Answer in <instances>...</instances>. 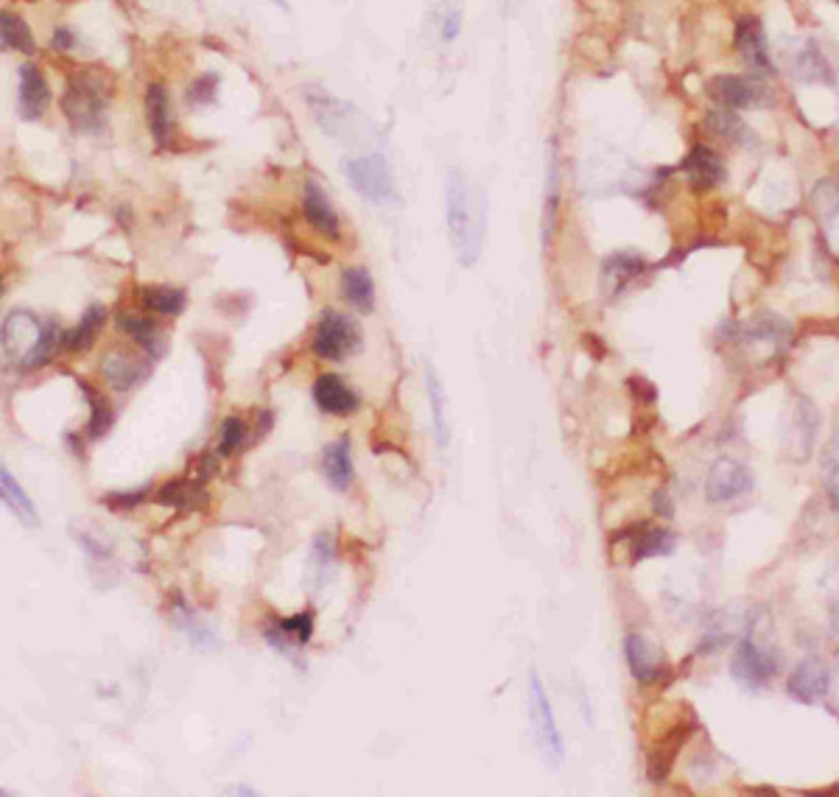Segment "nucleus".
Returning <instances> with one entry per match:
<instances>
[{"label":"nucleus","instance_id":"f257e3e1","mask_svg":"<svg viewBox=\"0 0 839 797\" xmlns=\"http://www.w3.org/2000/svg\"><path fill=\"white\" fill-rule=\"evenodd\" d=\"M448 235L462 266H473L482 255V224L473 207V196L465 177L451 171L448 177Z\"/></svg>","mask_w":839,"mask_h":797},{"label":"nucleus","instance_id":"f03ea898","mask_svg":"<svg viewBox=\"0 0 839 797\" xmlns=\"http://www.w3.org/2000/svg\"><path fill=\"white\" fill-rule=\"evenodd\" d=\"M107 104H110V90H107L104 79L96 76V73L73 76L68 82L65 96H62L65 118L73 124V129H82V132H96L101 121H104Z\"/></svg>","mask_w":839,"mask_h":797},{"label":"nucleus","instance_id":"7ed1b4c3","mask_svg":"<svg viewBox=\"0 0 839 797\" xmlns=\"http://www.w3.org/2000/svg\"><path fill=\"white\" fill-rule=\"evenodd\" d=\"M778 655L775 649L770 646L758 644L756 638V627H747V633L742 635V641L736 644L733 649V658H730V674L739 686L750 688H764L770 683L775 672H778Z\"/></svg>","mask_w":839,"mask_h":797},{"label":"nucleus","instance_id":"20e7f679","mask_svg":"<svg viewBox=\"0 0 839 797\" xmlns=\"http://www.w3.org/2000/svg\"><path fill=\"white\" fill-rule=\"evenodd\" d=\"M344 177L350 179L353 191L367 199V202H375V205H384L392 199V171H389V163H386L381 154H367V157H350L342 163Z\"/></svg>","mask_w":839,"mask_h":797},{"label":"nucleus","instance_id":"39448f33","mask_svg":"<svg viewBox=\"0 0 839 797\" xmlns=\"http://www.w3.org/2000/svg\"><path fill=\"white\" fill-rule=\"evenodd\" d=\"M529 714H532V728H535L543 758L551 761V764H560L565 758L563 736H560L557 719H554V711H551L549 694H546V688H543L537 674H532V680H529Z\"/></svg>","mask_w":839,"mask_h":797},{"label":"nucleus","instance_id":"423d86ee","mask_svg":"<svg viewBox=\"0 0 839 797\" xmlns=\"http://www.w3.org/2000/svg\"><path fill=\"white\" fill-rule=\"evenodd\" d=\"M358 347V330L356 325L347 317H342L339 311H322V317L314 330V342L311 350L314 356L325 358V361H342L350 350Z\"/></svg>","mask_w":839,"mask_h":797},{"label":"nucleus","instance_id":"0eeeda50","mask_svg":"<svg viewBox=\"0 0 839 797\" xmlns=\"http://www.w3.org/2000/svg\"><path fill=\"white\" fill-rule=\"evenodd\" d=\"M753 487V476L750 470L744 468L742 462L730 459V456H722L716 459L708 476H705V498L711 504H728V501H736L742 498L744 493H750Z\"/></svg>","mask_w":839,"mask_h":797},{"label":"nucleus","instance_id":"6e6552de","mask_svg":"<svg viewBox=\"0 0 839 797\" xmlns=\"http://www.w3.org/2000/svg\"><path fill=\"white\" fill-rule=\"evenodd\" d=\"M736 51L750 70L753 79H767L772 76L770 51H767V37L756 17H742L736 23Z\"/></svg>","mask_w":839,"mask_h":797},{"label":"nucleus","instance_id":"1a4fd4ad","mask_svg":"<svg viewBox=\"0 0 839 797\" xmlns=\"http://www.w3.org/2000/svg\"><path fill=\"white\" fill-rule=\"evenodd\" d=\"M828 688H831V672L820 658L800 660L786 683L789 697L803 705H817L820 700H826Z\"/></svg>","mask_w":839,"mask_h":797},{"label":"nucleus","instance_id":"9d476101","mask_svg":"<svg viewBox=\"0 0 839 797\" xmlns=\"http://www.w3.org/2000/svg\"><path fill=\"white\" fill-rule=\"evenodd\" d=\"M613 540H630V557L635 563L647 560V557H666L672 554L677 546V537L663 529V526H652V523H633L627 529H621L613 535Z\"/></svg>","mask_w":839,"mask_h":797},{"label":"nucleus","instance_id":"9b49d317","mask_svg":"<svg viewBox=\"0 0 839 797\" xmlns=\"http://www.w3.org/2000/svg\"><path fill=\"white\" fill-rule=\"evenodd\" d=\"M708 93H711V98H714L719 107L733 112L756 107L758 101H761V96H764V90H761L756 82H750V79H744V76H736V73H722V76H716L714 82H711V87H708Z\"/></svg>","mask_w":839,"mask_h":797},{"label":"nucleus","instance_id":"f8f14e48","mask_svg":"<svg viewBox=\"0 0 839 797\" xmlns=\"http://www.w3.org/2000/svg\"><path fill=\"white\" fill-rule=\"evenodd\" d=\"M680 171L686 174L688 185L697 191H711L722 179H725V163L722 157L711 149V146H694L691 152L683 157Z\"/></svg>","mask_w":839,"mask_h":797},{"label":"nucleus","instance_id":"ddd939ff","mask_svg":"<svg viewBox=\"0 0 839 797\" xmlns=\"http://www.w3.org/2000/svg\"><path fill=\"white\" fill-rule=\"evenodd\" d=\"M303 210H305V219H308V224H311L317 233H322L325 238H331V241H339V235H342L339 216H336V210H333L331 199L325 196V191L319 188L314 179H305Z\"/></svg>","mask_w":839,"mask_h":797},{"label":"nucleus","instance_id":"4468645a","mask_svg":"<svg viewBox=\"0 0 839 797\" xmlns=\"http://www.w3.org/2000/svg\"><path fill=\"white\" fill-rule=\"evenodd\" d=\"M624 655H627V663H630V672L638 683H655L663 672V658L661 649L655 644H649L644 635H627L624 638Z\"/></svg>","mask_w":839,"mask_h":797},{"label":"nucleus","instance_id":"2eb2a0df","mask_svg":"<svg viewBox=\"0 0 839 797\" xmlns=\"http://www.w3.org/2000/svg\"><path fill=\"white\" fill-rule=\"evenodd\" d=\"M20 115L26 121H37L51 104V90L37 65H23L20 68V93H17Z\"/></svg>","mask_w":839,"mask_h":797},{"label":"nucleus","instance_id":"dca6fc26","mask_svg":"<svg viewBox=\"0 0 839 797\" xmlns=\"http://www.w3.org/2000/svg\"><path fill=\"white\" fill-rule=\"evenodd\" d=\"M314 400L325 414L347 417L358 409L356 392L344 384L339 375H319L314 381Z\"/></svg>","mask_w":839,"mask_h":797},{"label":"nucleus","instance_id":"f3484780","mask_svg":"<svg viewBox=\"0 0 839 797\" xmlns=\"http://www.w3.org/2000/svg\"><path fill=\"white\" fill-rule=\"evenodd\" d=\"M143 104H146V121H149V132H152L154 143L160 149H168L171 146V101H168V90L160 82H152L146 87V96H143Z\"/></svg>","mask_w":839,"mask_h":797},{"label":"nucleus","instance_id":"a211bd4d","mask_svg":"<svg viewBox=\"0 0 839 797\" xmlns=\"http://www.w3.org/2000/svg\"><path fill=\"white\" fill-rule=\"evenodd\" d=\"M789 339H792V325H789L786 319L775 317V314H761V317H756V322L742 333V342L747 344V347L764 344L772 353H781L786 344H789Z\"/></svg>","mask_w":839,"mask_h":797},{"label":"nucleus","instance_id":"6ab92c4d","mask_svg":"<svg viewBox=\"0 0 839 797\" xmlns=\"http://www.w3.org/2000/svg\"><path fill=\"white\" fill-rule=\"evenodd\" d=\"M817 428H820V414H817V409L812 406V400L809 398L795 400V428H792L795 440L789 442L795 459L803 462V459H809V456H812L814 440H817Z\"/></svg>","mask_w":839,"mask_h":797},{"label":"nucleus","instance_id":"aec40b11","mask_svg":"<svg viewBox=\"0 0 839 797\" xmlns=\"http://www.w3.org/2000/svg\"><path fill=\"white\" fill-rule=\"evenodd\" d=\"M641 272H644V261L638 255H633V252H616V255H610L602 263V291H605L607 297H613Z\"/></svg>","mask_w":839,"mask_h":797},{"label":"nucleus","instance_id":"412c9836","mask_svg":"<svg viewBox=\"0 0 839 797\" xmlns=\"http://www.w3.org/2000/svg\"><path fill=\"white\" fill-rule=\"evenodd\" d=\"M154 501L174 509H202L207 501L205 484H199L196 479H174L157 490Z\"/></svg>","mask_w":839,"mask_h":797},{"label":"nucleus","instance_id":"4be33fe9","mask_svg":"<svg viewBox=\"0 0 839 797\" xmlns=\"http://www.w3.org/2000/svg\"><path fill=\"white\" fill-rule=\"evenodd\" d=\"M792 73H795V79H800V82L834 84V68H831L826 54L817 48V42H806V45L800 48L795 62H792Z\"/></svg>","mask_w":839,"mask_h":797},{"label":"nucleus","instance_id":"5701e85b","mask_svg":"<svg viewBox=\"0 0 839 797\" xmlns=\"http://www.w3.org/2000/svg\"><path fill=\"white\" fill-rule=\"evenodd\" d=\"M322 468H325V479L331 481L333 490H347L353 484V456H350V440L331 442L322 454Z\"/></svg>","mask_w":839,"mask_h":797},{"label":"nucleus","instance_id":"b1692460","mask_svg":"<svg viewBox=\"0 0 839 797\" xmlns=\"http://www.w3.org/2000/svg\"><path fill=\"white\" fill-rule=\"evenodd\" d=\"M342 294L347 303L361 314H372L375 308V283L364 266H347L342 272Z\"/></svg>","mask_w":839,"mask_h":797},{"label":"nucleus","instance_id":"393cba45","mask_svg":"<svg viewBox=\"0 0 839 797\" xmlns=\"http://www.w3.org/2000/svg\"><path fill=\"white\" fill-rule=\"evenodd\" d=\"M0 42H3V51H20L26 56L37 51V42H34V34L26 20L9 9L0 12Z\"/></svg>","mask_w":839,"mask_h":797},{"label":"nucleus","instance_id":"a878e982","mask_svg":"<svg viewBox=\"0 0 839 797\" xmlns=\"http://www.w3.org/2000/svg\"><path fill=\"white\" fill-rule=\"evenodd\" d=\"M115 322H118V330L126 333L129 339H135L149 356H160V330H157V325H154L152 319L143 317V314L124 311V314H118Z\"/></svg>","mask_w":839,"mask_h":797},{"label":"nucleus","instance_id":"bb28decb","mask_svg":"<svg viewBox=\"0 0 839 797\" xmlns=\"http://www.w3.org/2000/svg\"><path fill=\"white\" fill-rule=\"evenodd\" d=\"M0 493H3V504L12 509V515H17L26 526H37V523H40L37 507L31 504L28 493L17 484V479H14L9 468H0Z\"/></svg>","mask_w":839,"mask_h":797},{"label":"nucleus","instance_id":"cd10ccee","mask_svg":"<svg viewBox=\"0 0 839 797\" xmlns=\"http://www.w3.org/2000/svg\"><path fill=\"white\" fill-rule=\"evenodd\" d=\"M104 319H107L104 305H90V308L84 311L82 322L65 333V344H62V347L70 350V353H82V350H87L90 344L96 342L98 330L104 328Z\"/></svg>","mask_w":839,"mask_h":797},{"label":"nucleus","instance_id":"c85d7f7f","mask_svg":"<svg viewBox=\"0 0 839 797\" xmlns=\"http://www.w3.org/2000/svg\"><path fill=\"white\" fill-rule=\"evenodd\" d=\"M140 303L146 311L160 317H179L185 311V291L171 286H146L140 289Z\"/></svg>","mask_w":839,"mask_h":797},{"label":"nucleus","instance_id":"c756f323","mask_svg":"<svg viewBox=\"0 0 839 797\" xmlns=\"http://www.w3.org/2000/svg\"><path fill=\"white\" fill-rule=\"evenodd\" d=\"M426 389H428V403H431V417H434V437L437 445L445 448L451 442V426H448V403H445V389H442L440 378L434 375V370H426Z\"/></svg>","mask_w":839,"mask_h":797},{"label":"nucleus","instance_id":"7c9ffc66","mask_svg":"<svg viewBox=\"0 0 839 797\" xmlns=\"http://www.w3.org/2000/svg\"><path fill=\"white\" fill-rule=\"evenodd\" d=\"M101 372H104V378L110 381L112 389H132V386L138 384L140 378H143V372H146V367L143 364H138L135 358L129 356H107L104 358V364H101Z\"/></svg>","mask_w":839,"mask_h":797},{"label":"nucleus","instance_id":"2f4dec72","mask_svg":"<svg viewBox=\"0 0 839 797\" xmlns=\"http://www.w3.org/2000/svg\"><path fill=\"white\" fill-rule=\"evenodd\" d=\"M820 479H823L828 504L839 512V431L831 434V440L826 442V448L820 454Z\"/></svg>","mask_w":839,"mask_h":797},{"label":"nucleus","instance_id":"473e14b6","mask_svg":"<svg viewBox=\"0 0 839 797\" xmlns=\"http://www.w3.org/2000/svg\"><path fill=\"white\" fill-rule=\"evenodd\" d=\"M59 344H65V333L59 330V325H56V322H42L40 339H37L34 347L26 353V358H23V367H26V370H34V367L48 364V361L54 358Z\"/></svg>","mask_w":839,"mask_h":797},{"label":"nucleus","instance_id":"72a5a7b5","mask_svg":"<svg viewBox=\"0 0 839 797\" xmlns=\"http://www.w3.org/2000/svg\"><path fill=\"white\" fill-rule=\"evenodd\" d=\"M79 389L84 392V398L90 400V423H87V437L90 440H101L107 431H110L112 420H115V412L112 406L107 403L104 395H98L93 386H87L84 381H79Z\"/></svg>","mask_w":839,"mask_h":797},{"label":"nucleus","instance_id":"f704fd0d","mask_svg":"<svg viewBox=\"0 0 839 797\" xmlns=\"http://www.w3.org/2000/svg\"><path fill=\"white\" fill-rule=\"evenodd\" d=\"M705 124L711 126V132H714V135L730 140V143L742 140V135H744L742 118H739L733 110H725V107H716V110L708 112V121H705Z\"/></svg>","mask_w":839,"mask_h":797},{"label":"nucleus","instance_id":"c9c22d12","mask_svg":"<svg viewBox=\"0 0 839 797\" xmlns=\"http://www.w3.org/2000/svg\"><path fill=\"white\" fill-rule=\"evenodd\" d=\"M216 96H219V73H202L188 84V104L205 107V104H213Z\"/></svg>","mask_w":839,"mask_h":797},{"label":"nucleus","instance_id":"e433bc0d","mask_svg":"<svg viewBox=\"0 0 839 797\" xmlns=\"http://www.w3.org/2000/svg\"><path fill=\"white\" fill-rule=\"evenodd\" d=\"M247 440V426L241 417H227L221 423V434H219V454L221 456H233L241 445Z\"/></svg>","mask_w":839,"mask_h":797},{"label":"nucleus","instance_id":"4c0bfd02","mask_svg":"<svg viewBox=\"0 0 839 797\" xmlns=\"http://www.w3.org/2000/svg\"><path fill=\"white\" fill-rule=\"evenodd\" d=\"M277 630L283 635H294L297 644H308L311 635H314V616L311 613H297V616H289L277 624Z\"/></svg>","mask_w":839,"mask_h":797},{"label":"nucleus","instance_id":"58836bf2","mask_svg":"<svg viewBox=\"0 0 839 797\" xmlns=\"http://www.w3.org/2000/svg\"><path fill=\"white\" fill-rule=\"evenodd\" d=\"M216 470H219V462H216V456L213 454H202L196 462H193V479L199 481V484H207V481L216 476Z\"/></svg>","mask_w":839,"mask_h":797},{"label":"nucleus","instance_id":"ea45409f","mask_svg":"<svg viewBox=\"0 0 839 797\" xmlns=\"http://www.w3.org/2000/svg\"><path fill=\"white\" fill-rule=\"evenodd\" d=\"M143 498H146V490H135V493H115L107 498V504L115 509H129V507H138Z\"/></svg>","mask_w":839,"mask_h":797},{"label":"nucleus","instance_id":"a19ab883","mask_svg":"<svg viewBox=\"0 0 839 797\" xmlns=\"http://www.w3.org/2000/svg\"><path fill=\"white\" fill-rule=\"evenodd\" d=\"M459 31H462V14H459V9H451L445 14V23H442V40L454 42L459 37Z\"/></svg>","mask_w":839,"mask_h":797},{"label":"nucleus","instance_id":"79ce46f5","mask_svg":"<svg viewBox=\"0 0 839 797\" xmlns=\"http://www.w3.org/2000/svg\"><path fill=\"white\" fill-rule=\"evenodd\" d=\"M51 45H54L56 51H70L76 45V37H73V31L68 26H56L54 34H51Z\"/></svg>","mask_w":839,"mask_h":797},{"label":"nucleus","instance_id":"37998d69","mask_svg":"<svg viewBox=\"0 0 839 797\" xmlns=\"http://www.w3.org/2000/svg\"><path fill=\"white\" fill-rule=\"evenodd\" d=\"M655 509L661 512L663 518H672L674 507H672V501H669V495H666V493H655Z\"/></svg>","mask_w":839,"mask_h":797},{"label":"nucleus","instance_id":"c03bdc74","mask_svg":"<svg viewBox=\"0 0 839 797\" xmlns=\"http://www.w3.org/2000/svg\"><path fill=\"white\" fill-rule=\"evenodd\" d=\"M272 3H275V6H280V9H286V12H289V0H272Z\"/></svg>","mask_w":839,"mask_h":797},{"label":"nucleus","instance_id":"a18cd8bd","mask_svg":"<svg viewBox=\"0 0 839 797\" xmlns=\"http://www.w3.org/2000/svg\"><path fill=\"white\" fill-rule=\"evenodd\" d=\"M837 3H839V0H837Z\"/></svg>","mask_w":839,"mask_h":797}]
</instances>
